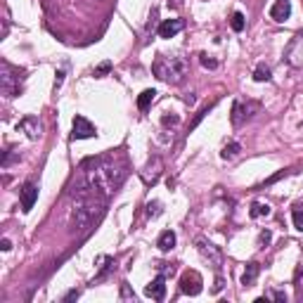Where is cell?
Here are the masks:
<instances>
[{
	"label": "cell",
	"instance_id": "3957f363",
	"mask_svg": "<svg viewBox=\"0 0 303 303\" xmlns=\"http://www.w3.org/2000/svg\"><path fill=\"white\" fill-rule=\"evenodd\" d=\"M152 71H154L157 78H161L166 83H180L187 76V71H190V62L185 57H178V55L173 57L159 55L154 59V64H152Z\"/></svg>",
	"mask_w": 303,
	"mask_h": 303
},
{
	"label": "cell",
	"instance_id": "2e32d148",
	"mask_svg": "<svg viewBox=\"0 0 303 303\" xmlns=\"http://www.w3.org/2000/svg\"><path fill=\"white\" fill-rule=\"evenodd\" d=\"M258 272H261V265H258V263L256 261L247 263V270H244V275H241V284H244V287H251V284L256 282Z\"/></svg>",
	"mask_w": 303,
	"mask_h": 303
},
{
	"label": "cell",
	"instance_id": "d4e9b609",
	"mask_svg": "<svg viewBox=\"0 0 303 303\" xmlns=\"http://www.w3.org/2000/svg\"><path fill=\"white\" fill-rule=\"evenodd\" d=\"M147 216H149V218L161 216V201H149V204H147Z\"/></svg>",
	"mask_w": 303,
	"mask_h": 303
},
{
	"label": "cell",
	"instance_id": "7402d4cb",
	"mask_svg": "<svg viewBox=\"0 0 303 303\" xmlns=\"http://www.w3.org/2000/svg\"><path fill=\"white\" fill-rule=\"evenodd\" d=\"M230 26H232V31L241 34V31H244V26H247V19H244V14H241V12H234L232 17H230Z\"/></svg>",
	"mask_w": 303,
	"mask_h": 303
},
{
	"label": "cell",
	"instance_id": "603a6c76",
	"mask_svg": "<svg viewBox=\"0 0 303 303\" xmlns=\"http://www.w3.org/2000/svg\"><path fill=\"white\" fill-rule=\"evenodd\" d=\"M199 62H201L204 69H216V67H218V59H214V57L206 55V52H201L199 55Z\"/></svg>",
	"mask_w": 303,
	"mask_h": 303
},
{
	"label": "cell",
	"instance_id": "7a4b0ae2",
	"mask_svg": "<svg viewBox=\"0 0 303 303\" xmlns=\"http://www.w3.org/2000/svg\"><path fill=\"white\" fill-rule=\"evenodd\" d=\"M104 208H107V204H104V199L97 197V194L76 197V204L69 216V227L74 232H88L90 227L104 216Z\"/></svg>",
	"mask_w": 303,
	"mask_h": 303
},
{
	"label": "cell",
	"instance_id": "8d00e7d4",
	"mask_svg": "<svg viewBox=\"0 0 303 303\" xmlns=\"http://www.w3.org/2000/svg\"><path fill=\"white\" fill-rule=\"evenodd\" d=\"M168 5H171V7H180V0H168Z\"/></svg>",
	"mask_w": 303,
	"mask_h": 303
},
{
	"label": "cell",
	"instance_id": "ac0fdd59",
	"mask_svg": "<svg viewBox=\"0 0 303 303\" xmlns=\"http://www.w3.org/2000/svg\"><path fill=\"white\" fill-rule=\"evenodd\" d=\"M154 97H157V90H154V88L142 90V93H140V97H138V109L140 111H147V109H149V104L154 102Z\"/></svg>",
	"mask_w": 303,
	"mask_h": 303
},
{
	"label": "cell",
	"instance_id": "d6a6232c",
	"mask_svg": "<svg viewBox=\"0 0 303 303\" xmlns=\"http://www.w3.org/2000/svg\"><path fill=\"white\" fill-rule=\"evenodd\" d=\"M159 272H164V275H168V272H175V268H173V265H168V263H161V265H159Z\"/></svg>",
	"mask_w": 303,
	"mask_h": 303
},
{
	"label": "cell",
	"instance_id": "cb8c5ba5",
	"mask_svg": "<svg viewBox=\"0 0 303 303\" xmlns=\"http://www.w3.org/2000/svg\"><path fill=\"white\" fill-rule=\"evenodd\" d=\"M291 221H294V227L298 232H303V208H294L291 211Z\"/></svg>",
	"mask_w": 303,
	"mask_h": 303
},
{
	"label": "cell",
	"instance_id": "5b68a950",
	"mask_svg": "<svg viewBox=\"0 0 303 303\" xmlns=\"http://www.w3.org/2000/svg\"><path fill=\"white\" fill-rule=\"evenodd\" d=\"M258 111H261V102H256V100H234L232 102V114H230L232 126L247 124V121H251Z\"/></svg>",
	"mask_w": 303,
	"mask_h": 303
},
{
	"label": "cell",
	"instance_id": "f1b7e54d",
	"mask_svg": "<svg viewBox=\"0 0 303 303\" xmlns=\"http://www.w3.org/2000/svg\"><path fill=\"white\" fill-rule=\"evenodd\" d=\"M161 124H164L166 128H168V126L173 128V126H178V124H180V116H175V114H173V116H168V114H166V116L161 118Z\"/></svg>",
	"mask_w": 303,
	"mask_h": 303
},
{
	"label": "cell",
	"instance_id": "9a60e30c",
	"mask_svg": "<svg viewBox=\"0 0 303 303\" xmlns=\"http://www.w3.org/2000/svg\"><path fill=\"white\" fill-rule=\"evenodd\" d=\"M19 128L28 135V140H38L41 138V124H38V118L36 116H26L19 121Z\"/></svg>",
	"mask_w": 303,
	"mask_h": 303
},
{
	"label": "cell",
	"instance_id": "44dd1931",
	"mask_svg": "<svg viewBox=\"0 0 303 303\" xmlns=\"http://www.w3.org/2000/svg\"><path fill=\"white\" fill-rule=\"evenodd\" d=\"M241 152V145L239 142H227L225 147H223V152H221V157L225 159V161H230V159H234L237 154Z\"/></svg>",
	"mask_w": 303,
	"mask_h": 303
},
{
	"label": "cell",
	"instance_id": "4fadbf2b",
	"mask_svg": "<svg viewBox=\"0 0 303 303\" xmlns=\"http://www.w3.org/2000/svg\"><path fill=\"white\" fill-rule=\"evenodd\" d=\"M291 17V0H275L270 7V19L287 21Z\"/></svg>",
	"mask_w": 303,
	"mask_h": 303
},
{
	"label": "cell",
	"instance_id": "f546056e",
	"mask_svg": "<svg viewBox=\"0 0 303 303\" xmlns=\"http://www.w3.org/2000/svg\"><path fill=\"white\" fill-rule=\"evenodd\" d=\"M268 296L275 298V301H284V303H287V294H284V291H268Z\"/></svg>",
	"mask_w": 303,
	"mask_h": 303
},
{
	"label": "cell",
	"instance_id": "836d02e7",
	"mask_svg": "<svg viewBox=\"0 0 303 303\" xmlns=\"http://www.w3.org/2000/svg\"><path fill=\"white\" fill-rule=\"evenodd\" d=\"M78 296H81V291H78V289H74V291H69V294L64 296V301H74V298H78Z\"/></svg>",
	"mask_w": 303,
	"mask_h": 303
},
{
	"label": "cell",
	"instance_id": "d590c367",
	"mask_svg": "<svg viewBox=\"0 0 303 303\" xmlns=\"http://www.w3.org/2000/svg\"><path fill=\"white\" fill-rule=\"evenodd\" d=\"M223 289V277H216V284H214V291H221Z\"/></svg>",
	"mask_w": 303,
	"mask_h": 303
},
{
	"label": "cell",
	"instance_id": "277c9868",
	"mask_svg": "<svg viewBox=\"0 0 303 303\" xmlns=\"http://www.w3.org/2000/svg\"><path fill=\"white\" fill-rule=\"evenodd\" d=\"M21 83H24V71L14 69L12 64L3 62L0 64V93L5 100H12L21 93Z\"/></svg>",
	"mask_w": 303,
	"mask_h": 303
},
{
	"label": "cell",
	"instance_id": "30bf717a",
	"mask_svg": "<svg viewBox=\"0 0 303 303\" xmlns=\"http://www.w3.org/2000/svg\"><path fill=\"white\" fill-rule=\"evenodd\" d=\"M161 171H164V161H161V157H152L145 164V168L140 171V178H142L145 185H154V183L161 178Z\"/></svg>",
	"mask_w": 303,
	"mask_h": 303
},
{
	"label": "cell",
	"instance_id": "52a82bcc",
	"mask_svg": "<svg viewBox=\"0 0 303 303\" xmlns=\"http://www.w3.org/2000/svg\"><path fill=\"white\" fill-rule=\"evenodd\" d=\"M201 289H204V280H201L199 272L197 270H185L183 277H180V291L190 294V296H197V294H201Z\"/></svg>",
	"mask_w": 303,
	"mask_h": 303
},
{
	"label": "cell",
	"instance_id": "e0dca14e",
	"mask_svg": "<svg viewBox=\"0 0 303 303\" xmlns=\"http://www.w3.org/2000/svg\"><path fill=\"white\" fill-rule=\"evenodd\" d=\"M157 247L161 249V251H171L173 247H175V232L173 230H164V232L159 234V239H157Z\"/></svg>",
	"mask_w": 303,
	"mask_h": 303
},
{
	"label": "cell",
	"instance_id": "9c48e42d",
	"mask_svg": "<svg viewBox=\"0 0 303 303\" xmlns=\"http://www.w3.org/2000/svg\"><path fill=\"white\" fill-rule=\"evenodd\" d=\"M284 57H287V62H289L291 67L303 69V34H296L294 38H291V43L287 45Z\"/></svg>",
	"mask_w": 303,
	"mask_h": 303
},
{
	"label": "cell",
	"instance_id": "484cf974",
	"mask_svg": "<svg viewBox=\"0 0 303 303\" xmlns=\"http://www.w3.org/2000/svg\"><path fill=\"white\" fill-rule=\"evenodd\" d=\"M270 239H272V232L270 230H261V234H258V249H265L270 244Z\"/></svg>",
	"mask_w": 303,
	"mask_h": 303
},
{
	"label": "cell",
	"instance_id": "ba28073f",
	"mask_svg": "<svg viewBox=\"0 0 303 303\" xmlns=\"http://www.w3.org/2000/svg\"><path fill=\"white\" fill-rule=\"evenodd\" d=\"M71 128H74L71 140H88V138H95V135H97V128L90 124L85 116H81V114H76V116H74Z\"/></svg>",
	"mask_w": 303,
	"mask_h": 303
},
{
	"label": "cell",
	"instance_id": "83f0119b",
	"mask_svg": "<svg viewBox=\"0 0 303 303\" xmlns=\"http://www.w3.org/2000/svg\"><path fill=\"white\" fill-rule=\"evenodd\" d=\"M109 71H111V62H104V64H100V67H97V69L93 71V76H97V78H100V76L109 74Z\"/></svg>",
	"mask_w": 303,
	"mask_h": 303
},
{
	"label": "cell",
	"instance_id": "8992f818",
	"mask_svg": "<svg viewBox=\"0 0 303 303\" xmlns=\"http://www.w3.org/2000/svg\"><path fill=\"white\" fill-rule=\"evenodd\" d=\"M194 244H197V251L201 254V258H204V261H208V265H211V268H216V270L223 268V251L216 247V244H211V241L204 239V237H199Z\"/></svg>",
	"mask_w": 303,
	"mask_h": 303
},
{
	"label": "cell",
	"instance_id": "d6986e66",
	"mask_svg": "<svg viewBox=\"0 0 303 303\" xmlns=\"http://www.w3.org/2000/svg\"><path fill=\"white\" fill-rule=\"evenodd\" d=\"M270 211H272V208H270L268 204H263V201H254L249 216H251V218H263V216H270Z\"/></svg>",
	"mask_w": 303,
	"mask_h": 303
},
{
	"label": "cell",
	"instance_id": "1f68e13d",
	"mask_svg": "<svg viewBox=\"0 0 303 303\" xmlns=\"http://www.w3.org/2000/svg\"><path fill=\"white\" fill-rule=\"evenodd\" d=\"M296 291H298V296H303V270H298V277H296Z\"/></svg>",
	"mask_w": 303,
	"mask_h": 303
},
{
	"label": "cell",
	"instance_id": "4316f807",
	"mask_svg": "<svg viewBox=\"0 0 303 303\" xmlns=\"http://www.w3.org/2000/svg\"><path fill=\"white\" fill-rule=\"evenodd\" d=\"M121 301H135V294L131 291V287L128 284H121Z\"/></svg>",
	"mask_w": 303,
	"mask_h": 303
},
{
	"label": "cell",
	"instance_id": "7c38bea8",
	"mask_svg": "<svg viewBox=\"0 0 303 303\" xmlns=\"http://www.w3.org/2000/svg\"><path fill=\"white\" fill-rule=\"evenodd\" d=\"M19 197H21V211L28 214L34 208L36 199H38V185L36 183H24V187L19 190Z\"/></svg>",
	"mask_w": 303,
	"mask_h": 303
},
{
	"label": "cell",
	"instance_id": "ffe728a7",
	"mask_svg": "<svg viewBox=\"0 0 303 303\" xmlns=\"http://www.w3.org/2000/svg\"><path fill=\"white\" fill-rule=\"evenodd\" d=\"M270 78H272V71H270V67L261 62L258 67H256V71H254V81L263 83V81H270Z\"/></svg>",
	"mask_w": 303,
	"mask_h": 303
},
{
	"label": "cell",
	"instance_id": "e575fe53",
	"mask_svg": "<svg viewBox=\"0 0 303 303\" xmlns=\"http://www.w3.org/2000/svg\"><path fill=\"white\" fill-rule=\"evenodd\" d=\"M0 249H3V251H10V249H12V241H10V239H3V241H0Z\"/></svg>",
	"mask_w": 303,
	"mask_h": 303
},
{
	"label": "cell",
	"instance_id": "4dcf8cb0",
	"mask_svg": "<svg viewBox=\"0 0 303 303\" xmlns=\"http://www.w3.org/2000/svg\"><path fill=\"white\" fill-rule=\"evenodd\" d=\"M62 81H64V69H59V71L55 74V90L62 88Z\"/></svg>",
	"mask_w": 303,
	"mask_h": 303
},
{
	"label": "cell",
	"instance_id": "5bb4252c",
	"mask_svg": "<svg viewBox=\"0 0 303 303\" xmlns=\"http://www.w3.org/2000/svg\"><path fill=\"white\" fill-rule=\"evenodd\" d=\"M183 26H185L183 19H164L159 24V38H173L183 31Z\"/></svg>",
	"mask_w": 303,
	"mask_h": 303
},
{
	"label": "cell",
	"instance_id": "6da1fadb",
	"mask_svg": "<svg viewBox=\"0 0 303 303\" xmlns=\"http://www.w3.org/2000/svg\"><path fill=\"white\" fill-rule=\"evenodd\" d=\"M81 173L85 178V183L90 185V190L97 197H102V199H109L126 178L124 164H116L114 159H102V157L83 161Z\"/></svg>",
	"mask_w": 303,
	"mask_h": 303
},
{
	"label": "cell",
	"instance_id": "8fae6325",
	"mask_svg": "<svg viewBox=\"0 0 303 303\" xmlns=\"http://www.w3.org/2000/svg\"><path fill=\"white\" fill-rule=\"evenodd\" d=\"M145 296L154 298V301H164L166 298V275L164 272H159V275L145 287Z\"/></svg>",
	"mask_w": 303,
	"mask_h": 303
}]
</instances>
